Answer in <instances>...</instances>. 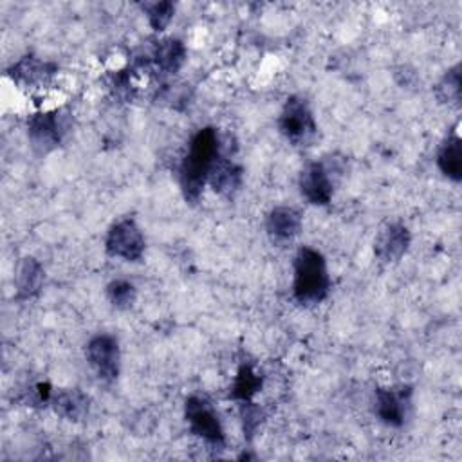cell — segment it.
I'll return each instance as SVG.
<instances>
[{
  "label": "cell",
  "mask_w": 462,
  "mask_h": 462,
  "mask_svg": "<svg viewBox=\"0 0 462 462\" xmlns=\"http://www.w3.org/2000/svg\"><path fill=\"white\" fill-rule=\"evenodd\" d=\"M220 137L213 126L200 128L189 141L179 168V182L186 202L195 204L208 182L209 171L220 155Z\"/></svg>",
  "instance_id": "cell-1"
},
{
  "label": "cell",
  "mask_w": 462,
  "mask_h": 462,
  "mask_svg": "<svg viewBox=\"0 0 462 462\" xmlns=\"http://www.w3.org/2000/svg\"><path fill=\"white\" fill-rule=\"evenodd\" d=\"M292 296L300 305L310 307L321 303L330 291V278L325 256L309 245L298 249L294 256Z\"/></svg>",
  "instance_id": "cell-2"
},
{
  "label": "cell",
  "mask_w": 462,
  "mask_h": 462,
  "mask_svg": "<svg viewBox=\"0 0 462 462\" xmlns=\"http://www.w3.org/2000/svg\"><path fill=\"white\" fill-rule=\"evenodd\" d=\"M278 130L296 148H307L316 143L318 125L309 103L303 97H287L278 117Z\"/></svg>",
  "instance_id": "cell-3"
},
{
  "label": "cell",
  "mask_w": 462,
  "mask_h": 462,
  "mask_svg": "<svg viewBox=\"0 0 462 462\" xmlns=\"http://www.w3.org/2000/svg\"><path fill=\"white\" fill-rule=\"evenodd\" d=\"M67 116L61 110H47L32 114L27 119V137L32 150L45 155L58 148L67 132Z\"/></svg>",
  "instance_id": "cell-4"
},
{
  "label": "cell",
  "mask_w": 462,
  "mask_h": 462,
  "mask_svg": "<svg viewBox=\"0 0 462 462\" xmlns=\"http://www.w3.org/2000/svg\"><path fill=\"white\" fill-rule=\"evenodd\" d=\"M146 240L137 226V222L130 217L117 220L106 233L105 249L110 256L121 258L125 262H139L144 254Z\"/></svg>",
  "instance_id": "cell-5"
},
{
  "label": "cell",
  "mask_w": 462,
  "mask_h": 462,
  "mask_svg": "<svg viewBox=\"0 0 462 462\" xmlns=\"http://www.w3.org/2000/svg\"><path fill=\"white\" fill-rule=\"evenodd\" d=\"M184 419L189 431L211 446H222L226 440L222 422L213 406L199 395H191L184 402Z\"/></svg>",
  "instance_id": "cell-6"
},
{
  "label": "cell",
  "mask_w": 462,
  "mask_h": 462,
  "mask_svg": "<svg viewBox=\"0 0 462 462\" xmlns=\"http://www.w3.org/2000/svg\"><path fill=\"white\" fill-rule=\"evenodd\" d=\"M85 356L88 365L94 368L97 377L105 383H112L119 375L121 350L119 341L112 334H96L88 339Z\"/></svg>",
  "instance_id": "cell-7"
},
{
  "label": "cell",
  "mask_w": 462,
  "mask_h": 462,
  "mask_svg": "<svg viewBox=\"0 0 462 462\" xmlns=\"http://www.w3.org/2000/svg\"><path fill=\"white\" fill-rule=\"evenodd\" d=\"M337 168L327 161L309 162L300 173V191L307 202L327 206L334 195V177Z\"/></svg>",
  "instance_id": "cell-8"
},
{
  "label": "cell",
  "mask_w": 462,
  "mask_h": 462,
  "mask_svg": "<svg viewBox=\"0 0 462 462\" xmlns=\"http://www.w3.org/2000/svg\"><path fill=\"white\" fill-rule=\"evenodd\" d=\"M410 402H411L410 386L377 388L374 410L383 424L392 428H401L408 417Z\"/></svg>",
  "instance_id": "cell-9"
},
{
  "label": "cell",
  "mask_w": 462,
  "mask_h": 462,
  "mask_svg": "<svg viewBox=\"0 0 462 462\" xmlns=\"http://www.w3.org/2000/svg\"><path fill=\"white\" fill-rule=\"evenodd\" d=\"M58 74V65L40 60L38 56L25 54L7 69V76L25 88H43Z\"/></svg>",
  "instance_id": "cell-10"
},
{
  "label": "cell",
  "mask_w": 462,
  "mask_h": 462,
  "mask_svg": "<svg viewBox=\"0 0 462 462\" xmlns=\"http://www.w3.org/2000/svg\"><path fill=\"white\" fill-rule=\"evenodd\" d=\"M410 242H411L410 229L401 222H392L384 226L375 236L374 253L384 263L397 262L408 251Z\"/></svg>",
  "instance_id": "cell-11"
},
{
  "label": "cell",
  "mask_w": 462,
  "mask_h": 462,
  "mask_svg": "<svg viewBox=\"0 0 462 462\" xmlns=\"http://www.w3.org/2000/svg\"><path fill=\"white\" fill-rule=\"evenodd\" d=\"M265 231L274 244H289L301 231V213L291 206H278L265 218Z\"/></svg>",
  "instance_id": "cell-12"
},
{
  "label": "cell",
  "mask_w": 462,
  "mask_h": 462,
  "mask_svg": "<svg viewBox=\"0 0 462 462\" xmlns=\"http://www.w3.org/2000/svg\"><path fill=\"white\" fill-rule=\"evenodd\" d=\"M51 406L56 415L70 422H79L90 411V399L78 388H61L52 392Z\"/></svg>",
  "instance_id": "cell-13"
},
{
  "label": "cell",
  "mask_w": 462,
  "mask_h": 462,
  "mask_svg": "<svg viewBox=\"0 0 462 462\" xmlns=\"http://www.w3.org/2000/svg\"><path fill=\"white\" fill-rule=\"evenodd\" d=\"M242 177H244L242 166L220 153L209 171L208 182L215 193L224 197H233L242 186Z\"/></svg>",
  "instance_id": "cell-14"
},
{
  "label": "cell",
  "mask_w": 462,
  "mask_h": 462,
  "mask_svg": "<svg viewBox=\"0 0 462 462\" xmlns=\"http://www.w3.org/2000/svg\"><path fill=\"white\" fill-rule=\"evenodd\" d=\"M43 280H45V271L42 263L32 256L22 258L14 274L16 300H31L38 296L42 291Z\"/></svg>",
  "instance_id": "cell-15"
},
{
  "label": "cell",
  "mask_w": 462,
  "mask_h": 462,
  "mask_svg": "<svg viewBox=\"0 0 462 462\" xmlns=\"http://www.w3.org/2000/svg\"><path fill=\"white\" fill-rule=\"evenodd\" d=\"M152 61L159 72L175 74L186 61V45L177 38H164L155 43Z\"/></svg>",
  "instance_id": "cell-16"
},
{
  "label": "cell",
  "mask_w": 462,
  "mask_h": 462,
  "mask_svg": "<svg viewBox=\"0 0 462 462\" xmlns=\"http://www.w3.org/2000/svg\"><path fill=\"white\" fill-rule=\"evenodd\" d=\"M437 166L453 182H458L462 179V144L457 130L451 132L439 148Z\"/></svg>",
  "instance_id": "cell-17"
},
{
  "label": "cell",
  "mask_w": 462,
  "mask_h": 462,
  "mask_svg": "<svg viewBox=\"0 0 462 462\" xmlns=\"http://www.w3.org/2000/svg\"><path fill=\"white\" fill-rule=\"evenodd\" d=\"M263 379L262 375L254 370L251 363H242L236 370L235 381L229 390V399L238 401V402H247L253 401V397L262 390Z\"/></svg>",
  "instance_id": "cell-18"
},
{
  "label": "cell",
  "mask_w": 462,
  "mask_h": 462,
  "mask_svg": "<svg viewBox=\"0 0 462 462\" xmlns=\"http://www.w3.org/2000/svg\"><path fill=\"white\" fill-rule=\"evenodd\" d=\"M106 298L108 301L119 309V310H126L135 303L137 298V289L132 282L128 280H112L106 285Z\"/></svg>",
  "instance_id": "cell-19"
},
{
  "label": "cell",
  "mask_w": 462,
  "mask_h": 462,
  "mask_svg": "<svg viewBox=\"0 0 462 462\" xmlns=\"http://www.w3.org/2000/svg\"><path fill=\"white\" fill-rule=\"evenodd\" d=\"M437 96L442 103L460 101V65L451 67L437 85Z\"/></svg>",
  "instance_id": "cell-20"
},
{
  "label": "cell",
  "mask_w": 462,
  "mask_h": 462,
  "mask_svg": "<svg viewBox=\"0 0 462 462\" xmlns=\"http://www.w3.org/2000/svg\"><path fill=\"white\" fill-rule=\"evenodd\" d=\"M144 13H146L150 27L153 31L161 32L171 22L173 13H175V5H173V2H153V4L144 5Z\"/></svg>",
  "instance_id": "cell-21"
},
{
  "label": "cell",
  "mask_w": 462,
  "mask_h": 462,
  "mask_svg": "<svg viewBox=\"0 0 462 462\" xmlns=\"http://www.w3.org/2000/svg\"><path fill=\"white\" fill-rule=\"evenodd\" d=\"M240 417H242L244 437L247 440H251L253 435L256 433V430L260 428V424L263 422L265 413H263V410L258 404H254L253 401H247V402L240 404Z\"/></svg>",
  "instance_id": "cell-22"
},
{
  "label": "cell",
  "mask_w": 462,
  "mask_h": 462,
  "mask_svg": "<svg viewBox=\"0 0 462 462\" xmlns=\"http://www.w3.org/2000/svg\"><path fill=\"white\" fill-rule=\"evenodd\" d=\"M52 386L49 383H36L32 384L25 395H23V401L27 402V406H45V404H51V397H52Z\"/></svg>",
  "instance_id": "cell-23"
}]
</instances>
